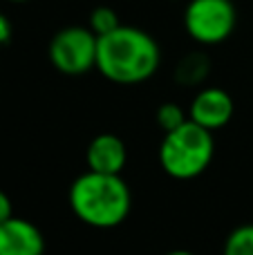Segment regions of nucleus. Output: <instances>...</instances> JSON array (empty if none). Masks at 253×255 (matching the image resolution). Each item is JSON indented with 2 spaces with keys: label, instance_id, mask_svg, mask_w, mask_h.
Returning <instances> with one entry per match:
<instances>
[{
  "label": "nucleus",
  "instance_id": "nucleus-1",
  "mask_svg": "<svg viewBox=\"0 0 253 255\" xmlns=\"http://www.w3.org/2000/svg\"><path fill=\"white\" fill-rule=\"evenodd\" d=\"M161 63V49L148 31L132 25H119L99 36L97 70L117 85L146 83Z\"/></svg>",
  "mask_w": 253,
  "mask_h": 255
},
{
  "label": "nucleus",
  "instance_id": "nucleus-2",
  "mask_svg": "<svg viewBox=\"0 0 253 255\" xmlns=\"http://www.w3.org/2000/svg\"><path fill=\"white\" fill-rule=\"evenodd\" d=\"M70 208L92 229H115L130 215L132 195L121 175L88 170L72 181Z\"/></svg>",
  "mask_w": 253,
  "mask_h": 255
},
{
  "label": "nucleus",
  "instance_id": "nucleus-3",
  "mask_svg": "<svg viewBox=\"0 0 253 255\" xmlns=\"http://www.w3.org/2000/svg\"><path fill=\"white\" fill-rule=\"evenodd\" d=\"M215 154L213 132L186 119L179 128L166 132L159 145V163L173 179H195L211 166Z\"/></svg>",
  "mask_w": 253,
  "mask_h": 255
},
{
  "label": "nucleus",
  "instance_id": "nucleus-4",
  "mask_svg": "<svg viewBox=\"0 0 253 255\" xmlns=\"http://www.w3.org/2000/svg\"><path fill=\"white\" fill-rule=\"evenodd\" d=\"M97 45L99 36L90 27H63L49 40L47 56L61 74L79 76L97 67Z\"/></svg>",
  "mask_w": 253,
  "mask_h": 255
},
{
  "label": "nucleus",
  "instance_id": "nucleus-5",
  "mask_svg": "<svg viewBox=\"0 0 253 255\" xmlns=\"http://www.w3.org/2000/svg\"><path fill=\"white\" fill-rule=\"evenodd\" d=\"M238 22L236 4L231 0H188L184 27L188 36L202 45L224 43Z\"/></svg>",
  "mask_w": 253,
  "mask_h": 255
},
{
  "label": "nucleus",
  "instance_id": "nucleus-6",
  "mask_svg": "<svg viewBox=\"0 0 253 255\" xmlns=\"http://www.w3.org/2000/svg\"><path fill=\"white\" fill-rule=\"evenodd\" d=\"M233 110H236V106H233V99L227 90L206 88L197 92V97L191 101L188 119L200 124L206 130L215 132L233 119Z\"/></svg>",
  "mask_w": 253,
  "mask_h": 255
},
{
  "label": "nucleus",
  "instance_id": "nucleus-7",
  "mask_svg": "<svg viewBox=\"0 0 253 255\" xmlns=\"http://www.w3.org/2000/svg\"><path fill=\"white\" fill-rule=\"evenodd\" d=\"M45 240L38 226L22 217H9L0 224V255H43Z\"/></svg>",
  "mask_w": 253,
  "mask_h": 255
},
{
  "label": "nucleus",
  "instance_id": "nucleus-8",
  "mask_svg": "<svg viewBox=\"0 0 253 255\" xmlns=\"http://www.w3.org/2000/svg\"><path fill=\"white\" fill-rule=\"evenodd\" d=\"M85 161H88L90 170L106 172V175H121L126 161H128V148L121 136L103 132L90 141L88 150H85Z\"/></svg>",
  "mask_w": 253,
  "mask_h": 255
},
{
  "label": "nucleus",
  "instance_id": "nucleus-9",
  "mask_svg": "<svg viewBox=\"0 0 253 255\" xmlns=\"http://www.w3.org/2000/svg\"><path fill=\"white\" fill-rule=\"evenodd\" d=\"M222 255H253V224H240L229 233Z\"/></svg>",
  "mask_w": 253,
  "mask_h": 255
},
{
  "label": "nucleus",
  "instance_id": "nucleus-10",
  "mask_svg": "<svg viewBox=\"0 0 253 255\" xmlns=\"http://www.w3.org/2000/svg\"><path fill=\"white\" fill-rule=\"evenodd\" d=\"M119 25H121L119 16H117V11L110 9V7H97V9H92V13H90V25L88 27L97 36L110 34V31L117 29Z\"/></svg>",
  "mask_w": 253,
  "mask_h": 255
},
{
  "label": "nucleus",
  "instance_id": "nucleus-11",
  "mask_svg": "<svg viewBox=\"0 0 253 255\" xmlns=\"http://www.w3.org/2000/svg\"><path fill=\"white\" fill-rule=\"evenodd\" d=\"M177 76L182 79V83H200L206 76V58L202 56V54H191V56L179 65Z\"/></svg>",
  "mask_w": 253,
  "mask_h": 255
},
{
  "label": "nucleus",
  "instance_id": "nucleus-12",
  "mask_svg": "<svg viewBox=\"0 0 253 255\" xmlns=\"http://www.w3.org/2000/svg\"><path fill=\"white\" fill-rule=\"evenodd\" d=\"M186 119H188V115L177 103H164V106H159V110H157V124H159V128L164 132H170V130H175V128H179Z\"/></svg>",
  "mask_w": 253,
  "mask_h": 255
},
{
  "label": "nucleus",
  "instance_id": "nucleus-13",
  "mask_svg": "<svg viewBox=\"0 0 253 255\" xmlns=\"http://www.w3.org/2000/svg\"><path fill=\"white\" fill-rule=\"evenodd\" d=\"M9 217H11V199L7 197V193L0 190V224L4 220H9Z\"/></svg>",
  "mask_w": 253,
  "mask_h": 255
},
{
  "label": "nucleus",
  "instance_id": "nucleus-14",
  "mask_svg": "<svg viewBox=\"0 0 253 255\" xmlns=\"http://www.w3.org/2000/svg\"><path fill=\"white\" fill-rule=\"evenodd\" d=\"M9 34H11V27H9L7 18L0 13V43H4V40H9Z\"/></svg>",
  "mask_w": 253,
  "mask_h": 255
},
{
  "label": "nucleus",
  "instance_id": "nucleus-15",
  "mask_svg": "<svg viewBox=\"0 0 253 255\" xmlns=\"http://www.w3.org/2000/svg\"><path fill=\"white\" fill-rule=\"evenodd\" d=\"M166 255H193L191 251H182V249H177V251H170V253H166Z\"/></svg>",
  "mask_w": 253,
  "mask_h": 255
},
{
  "label": "nucleus",
  "instance_id": "nucleus-16",
  "mask_svg": "<svg viewBox=\"0 0 253 255\" xmlns=\"http://www.w3.org/2000/svg\"><path fill=\"white\" fill-rule=\"evenodd\" d=\"M11 2H25V0H11Z\"/></svg>",
  "mask_w": 253,
  "mask_h": 255
}]
</instances>
